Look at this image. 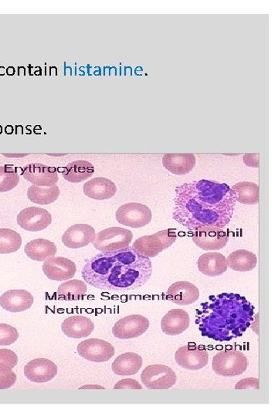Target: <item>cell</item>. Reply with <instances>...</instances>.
Returning <instances> with one entry per match:
<instances>
[{
  "label": "cell",
  "instance_id": "cell-7",
  "mask_svg": "<svg viewBox=\"0 0 278 417\" xmlns=\"http://www.w3.org/2000/svg\"><path fill=\"white\" fill-rule=\"evenodd\" d=\"M141 379L149 390H168L177 383V376L170 367L157 364L146 367L142 372Z\"/></svg>",
  "mask_w": 278,
  "mask_h": 417
},
{
  "label": "cell",
  "instance_id": "cell-32",
  "mask_svg": "<svg viewBox=\"0 0 278 417\" xmlns=\"http://www.w3.org/2000/svg\"><path fill=\"white\" fill-rule=\"evenodd\" d=\"M22 245L20 234L11 229H0V254H12Z\"/></svg>",
  "mask_w": 278,
  "mask_h": 417
},
{
  "label": "cell",
  "instance_id": "cell-18",
  "mask_svg": "<svg viewBox=\"0 0 278 417\" xmlns=\"http://www.w3.org/2000/svg\"><path fill=\"white\" fill-rule=\"evenodd\" d=\"M34 297L26 290H10L0 297V306L4 310L18 313L31 308Z\"/></svg>",
  "mask_w": 278,
  "mask_h": 417
},
{
  "label": "cell",
  "instance_id": "cell-5",
  "mask_svg": "<svg viewBox=\"0 0 278 417\" xmlns=\"http://www.w3.org/2000/svg\"><path fill=\"white\" fill-rule=\"evenodd\" d=\"M247 356L236 350H226L217 353L213 358V370L218 376L224 377L237 376L247 370Z\"/></svg>",
  "mask_w": 278,
  "mask_h": 417
},
{
  "label": "cell",
  "instance_id": "cell-37",
  "mask_svg": "<svg viewBox=\"0 0 278 417\" xmlns=\"http://www.w3.org/2000/svg\"><path fill=\"white\" fill-rule=\"evenodd\" d=\"M115 390H142V386L133 379H122L114 386Z\"/></svg>",
  "mask_w": 278,
  "mask_h": 417
},
{
  "label": "cell",
  "instance_id": "cell-6",
  "mask_svg": "<svg viewBox=\"0 0 278 417\" xmlns=\"http://www.w3.org/2000/svg\"><path fill=\"white\" fill-rule=\"evenodd\" d=\"M133 238V234L129 230L115 226L99 232L92 243L98 251L110 252L129 247Z\"/></svg>",
  "mask_w": 278,
  "mask_h": 417
},
{
  "label": "cell",
  "instance_id": "cell-29",
  "mask_svg": "<svg viewBox=\"0 0 278 417\" xmlns=\"http://www.w3.org/2000/svg\"><path fill=\"white\" fill-rule=\"evenodd\" d=\"M231 190L234 199L245 205H257L259 203V186L250 182H241L233 186Z\"/></svg>",
  "mask_w": 278,
  "mask_h": 417
},
{
  "label": "cell",
  "instance_id": "cell-11",
  "mask_svg": "<svg viewBox=\"0 0 278 417\" xmlns=\"http://www.w3.org/2000/svg\"><path fill=\"white\" fill-rule=\"evenodd\" d=\"M149 328L148 319L140 314H131L117 321L112 333L115 337L119 339H135L147 332Z\"/></svg>",
  "mask_w": 278,
  "mask_h": 417
},
{
  "label": "cell",
  "instance_id": "cell-19",
  "mask_svg": "<svg viewBox=\"0 0 278 417\" xmlns=\"http://www.w3.org/2000/svg\"><path fill=\"white\" fill-rule=\"evenodd\" d=\"M200 291L192 283L178 281L171 285L166 292V298L179 305H189L198 301Z\"/></svg>",
  "mask_w": 278,
  "mask_h": 417
},
{
  "label": "cell",
  "instance_id": "cell-27",
  "mask_svg": "<svg viewBox=\"0 0 278 417\" xmlns=\"http://www.w3.org/2000/svg\"><path fill=\"white\" fill-rule=\"evenodd\" d=\"M94 173V166L87 161L78 160L70 163L64 168L62 173L64 178L72 182L79 184L92 177Z\"/></svg>",
  "mask_w": 278,
  "mask_h": 417
},
{
  "label": "cell",
  "instance_id": "cell-24",
  "mask_svg": "<svg viewBox=\"0 0 278 417\" xmlns=\"http://www.w3.org/2000/svg\"><path fill=\"white\" fill-rule=\"evenodd\" d=\"M196 159L193 154H165L163 157V166L168 171L184 175L192 172L196 166Z\"/></svg>",
  "mask_w": 278,
  "mask_h": 417
},
{
  "label": "cell",
  "instance_id": "cell-30",
  "mask_svg": "<svg viewBox=\"0 0 278 417\" xmlns=\"http://www.w3.org/2000/svg\"><path fill=\"white\" fill-rule=\"evenodd\" d=\"M87 291V284L79 280H71L62 283L57 289L60 301H79L83 299Z\"/></svg>",
  "mask_w": 278,
  "mask_h": 417
},
{
  "label": "cell",
  "instance_id": "cell-34",
  "mask_svg": "<svg viewBox=\"0 0 278 417\" xmlns=\"http://www.w3.org/2000/svg\"><path fill=\"white\" fill-rule=\"evenodd\" d=\"M18 363V357L10 349H0V374L11 372Z\"/></svg>",
  "mask_w": 278,
  "mask_h": 417
},
{
  "label": "cell",
  "instance_id": "cell-2",
  "mask_svg": "<svg viewBox=\"0 0 278 417\" xmlns=\"http://www.w3.org/2000/svg\"><path fill=\"white\" fill-rule=\"evenodd\" d=\"M152 274L149 258L133 247L101 252L87 260L82 275L85 283L100 290L124 291L140 288Z\"/></svg>",
  "mask_w": 278,
  "mask_h": 417
},
{
  "label": "cell",
  "instance_id": "cell-14",
  "mask_svg": "<svg viewBox=\"0 0 278 417\" xmlns=\"http://www.w3.org/2000/svg\"><path fill=\"white\" fill-rule=\"evenodd\" d=\"M22 175L36 186L50 187L57 184L59 177L54 167L41 163H31L24 167Z\"/></svg>",
  "mask_w": 278,
  "mask_h": 417
},
{
  "label": "cell",
  "instance_id": "cell-25",
  "mask_svg": "<svg viewBox=\"0 0 278 417\" xmlns=\"http://www.w3.org/2000/svg\"><path fill=\"white\" fill-rule=\"evenodd\" d=\"M142 358L135 353H127L116 358L112 365V371L118 376H133L142 367Z\"/></svg>",
  "mask_w": 278,
  "mask_h": 417
},
{
  "label": "cell",
  "instance_id": "cell-1",
  "mask_svg": "<svg viewBox=\"0 0 278 417\" xmlns=\"http://www.w3.org/2000/svg\"><path fill=\"white\" fill-rule=\"evenodd\" d=\"M173 218L189 231L202 226L224 228L231 221L236 200L226 184L202 180L175 189Z\"/></svg>",
  "mask_w": 278,
  "mask_h": 417
},
{
  "label": "cell",
  "instance_id": "cell-21",
  "mask_svg": "<svg viewBox=\"0 0 278 417\" xmlns=\"http://www.w3.org/2000/svg\"><path fill=\"white\" fill-rule=\"evenodd\" d=\"M197 266L201 273L209 277L221 276L228 270V261L221 253L210 252L200 256Z\"/></svg>",
  "mask_w": 278,
  "mask_h": 417
},
{
  "label": "cell",
  "instance_id": "cell-9",
  "mask_svg": "<svg viewBox=\"0 0 278 417\" xmlns=\"http://www.w3.org/2000/svg\"><path fill=\"white\" fill-rule=\"evenodd\" d=\"M193 231L194 244L204 251L221 250L229 240L228 231L217 226H205Z\"/></svg>",
  "mask_w": 278,
  "mask_h": 417
},
{
  "label": "cell",
  "instance_id": "cell-36",
  "mask_svg": "<svg viewBox=\"0 0 278 417\" xmlns=\"http://www.w3.org/2000/svg\"><path fill=\"white\" fill-rule=\"evenodd\" d=\"M16 382L17 375L13 371L0 374V390L10 389Z\"/></svg>",
  "mask_w": 278,
  "mask_h": 417
},
{
  "label": "cell",
  "instance_id": "cell-13",
  "mask_svg": "<svg viewBox=\"0 0 278 417\" xmlns=\"http://www.w3.org/2000/svg\"><path fill=\"white\" fill-rule=\"evenodd\" d=\"M17 223L21 228L38 232L48 228L52 223V217L45 209L31 207L20 212L17 216Z\"/></svg>",
  "mask_w": 278,
  "mask_h": 417
},
{
  "label": "cell",
  "instance_id": "cell-12",
  "mask_svg": "<svg viewBox=\"0 0 278 417\" xmlns=\"http://www.w3.org/2000/svg\"><path fill=\"white\" fill-rule=\"evenodd\" d=\"M175 362L188 370H200L208 364L209 353L203 346L189 345L180 347L175 354Z\"/></svg>",
  "mask_w": 278,
  "mask_h": 417
},
{
  "label": "cell",
  "instance_id": "cell-17",
  "mask_svg": "<svg viewBox=\"0 0 278 417\" xmlns=\"http://www.w3.org/2000/svg\"><path fill=\"white\" fill-rule=\"evenodd\" d=\"M94 237L95 231L92 226L75 224L64 232L62 242L68 248L78 249L89 246Z\"/></svg>",
  "mask_w": 278,
  "mask_h": 417
},
{
  "label": "cell",
  "instance_id": "cell-20",
  "mask_svg": "<svg viewBox=\"0 0 278 417\" xmlns=\"http://www.w3.org/2000/svg\"><path fill=\"white\" fill-rule=\"evenodd\" d=\"M115 182L104 177L94 178L84 185V193L91 199L105 200L112 198L116 194Z\"/></svg>",
  "mask_w": 278,
  "mask_h": 417
},
{
  "label": "cell",
  "instance_id": "cell-33",
  "mask_svg": "<svg viewBox=\"0 0 278 417\" xmlns=\"http://www.w3.org/2000/svg\"><path fill=\"white\" fill-rule=\"evenodd\" d=\"M19 175L13 167L0 166V193L10 191L19 184Z\"/></svg>",
  "mask_w": 278,
  "mask_h": 417
},
{
  "label": "cell",
  "instance_id": "cell-28",
  "mask_svg": "<svg viewBox=\"0 0 278 417\" xmlns=\"http://www.w3.org/2000/svg\"><path fill=\"white\" fill-rule=\"evenodd\" d=\"M226 261L232 270L239 272H251L258 265L257 256L246 250H238L231 253Z\"/></svg>",
  "mask_w": 278,
  "mask_h": 417
},
{
  "label": "cell",
  "instance_id": "cell-10",
  "mask_svg": "<svg viewBox=\"0 0 278 417\" xmlns=\"http://www.w3.org/2000/svg\"><path fill=\"white\" fill-rule=\"evenodd\" d=\"M78 353L85 360L99 363L111 360L115 350L111 343L98 339H90L79 344Z\"/></svg>",
  "mask_w": 278,
  "mask_h": 417
},
{
  "label": "cell",
  "instance_id": "cell-8",
  "mask_svg": "<svg viewBox=\"0 0 278 417\" xmlns=\"http://www.w3.org/2000/svg\"><path fill=\"white\" fill-rule=\"evenodd\" d=\"M152 217V211L149 207L139 203L124 204L116 212L117 221L133 228H142L148 225Z\"/></svg>",
  "mask_w": 278,
  "mask_h": 417
},
{
  "label": "cell",
  "instance_id": "cell-3",
  "mask_svg": "<svg viewBox=\"0 0 278 417\" xmlns=\"http://www.w3.org/2000/svg\"><path fill=\"white\" fill-rule=\"evenodd\" d=\"M254 307L240 295L223 293L209 298L197 310L196 324L203 336L217 341L239 338L251 326Z\"/></svg>",
  "mask_w": 278,
  "mask_h": 417
},
{
  "label": "cell",
  "instance_id": "cell-22",
  "mask_svg": "<svg viewBox=\"0 0 278 417\" xmlns=\"http://www.w3.org/2000/svg\"><path fill=\"white\" fill-rule=\"evenodd\" d=\"M189 314L182 309H173L168 312L161 321V328L168 335H178L184 332L189 326Z\"/></svg>",
  "mask_w": 278,
  "mask_h": 417
},
{
  "label": "cell",
  "instance_id": "cell-16",
  "mask_svg": "<svg viewBox=\"0 0 278 417\" xmlns=\"http://www.w3.org/2000/svg\"><path fill=\"white\" fill-rule=\"evenodd\" d=\"M24 374L33 383H47L56 377L57 367L47 358H36L25 365Z\"/></svg>",
  "mask_w": 278,
  "mask_h": 417
},
{
  "label": "cell",
  "instance_id": "cell-23",
  "mask_svg": "<svg viewBox=\"0 0 278 417\" xmlns=\"http://www.w3.org/2000/svg\"><path fill=\"white\" fill-rule=\"evenodd\" d=\"M62 332L71 339H82L94 331L93 321L84 316H71L66 319L61 325Z\"/></svg>",
  "mask_w": 278,
  "mask_h": 417
},
{
  "label": "cell",
  "instance_id": "cell-31",
  "mask_svg": "<svg viewBox=\"0 0 278 417\" xmlns=\"http://www.w3.org/2000/svg\"><path fill=\"white\" fill-rule=\"evenodd\" d=\"M60 196V189L57 185L46 189L35 185L29 187L28 199L39 205H49L54 203Z\"/></svg>",
  "mask_w": 278,
  "mask_h": 417
},
{
  "label": "cell",
  "instance_id": "cell-15",
  "mask_svg": "<svg viewBox=\"0 0 278 417\" xmlns=\"http://www.w3.org/2000/svg\"><path fill=\"white\" fill-rule=\"evenodd\" d=\"M42 270L49 279L63 281L75 277L77 267L75 262L68 258L53 257L43 263Z\"/></svg>",
  "mask_w": 278,
  "mask_h": 417
},
{
  "label": "cell",
  "instance_id": "cell-38",
  "mask_svg": "<svg viewBox=\"0 0 278 417\" xmlns=\"http://www.w3.org/2000/svg\"><path fill=\"white\" fill-rule=\"evenodd\" d=\"M236 390L255 389L259 390V379L256 378H248L240 380L235 386Z\"/></svg>",
  "mask_w": 278,
  "mask_h": 417
},
{
  "label": "cell",
  "instance_id": "cell-4",
  "mask_svg": "<svg viewBox=\"0 0 278 417\" xmlns=\"http://www.w3.org/2000/svg\"><path fill=\"white\" fill-rule=\"evenodd\" d=\"M177 239L175 231L168 229L157 232L151 236L137 239L133 247L144 257L155 258L166 249L171 247Z\"/></svg>",
  "mask_w": 278,
  "mask_h": 417
},
{
  "label": "cell",
  "instance_id": "cell-26",
  "mask_svg": "<svg viewBox=\"0 0 278 417\" xmlns=\"http://www.w3.org/2000/svg\"><path fill=\"white\" fill-rule=\"evenodd\" d=\"M24 251L29 258L36 261H46L54 257L56 245L45 239H36L27 244Z\"/></svg>",
  "mask_w": 278,
  "mask_h": 417
},
{
  "label": "cell",
  "instance_id": "cell-35",
  "mask_svg": "<svg viewBox=\"0 0 278 417\" xmlns=\"http://www.w3.org/2000/svg\"><path fill=\"white\" fill-rule=\"evenodd\" d=\"M19 339L17 329L10 325L0 324V346H10Z\"/></svg>",
  "mask_w": 278,
  "mask_h": 417
}]
</instances>
